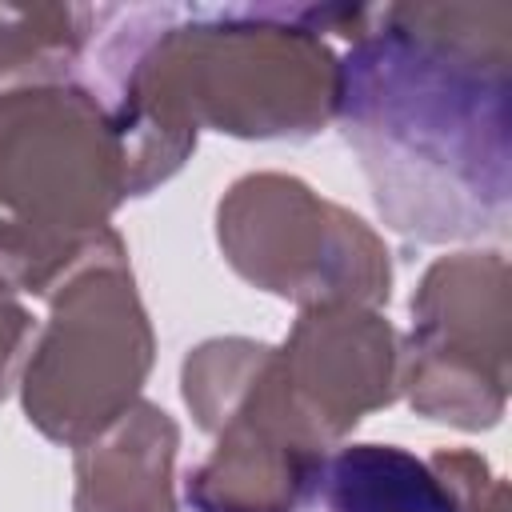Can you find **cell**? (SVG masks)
<instances>
[{
	"label": "cell",
	"mask_w": 512,
	"mask_h": 512,
	"mask_svg": "<svg viewBox=\"0 0 512 512\" xmlns=\"http://www.w3.org/2000/svg\"><path fill=\"white\" fill-rule=\"evenodd\" d=\"M432 464L452 484L460 512H504V484L472 452H436Z\"/></svg>",
	"instance_id": "8fae6325"
},
{
	"label": "cell",
	"mask_w": 512,
	"mask_h": 512,
	"mask_svg": "<svg viewBox=\"0 0 512 512\" xmlns=\"http://www.w3.org/2000/svg\"><path fill=\"white\" fill-rule=\"evenodd\" d=\"M180 432L156 404L136 400L80 444L76 512H176L172 460Z\"/></svg>",
	"instance_id": "ba28073f"
},
{
	"label": "cell",
	"mask_w": 512,
	"mask_h": 512,
	"mask_svg": "<svg viewBox=\"0 0 512 512\" xmlns=\"http://www.w3.org/2000/svg\"><path fill=\"white\" fill-rule=\"evenodd\" d=\"M220 248L264 292L316 304L388 300L392 268L380 240L344 208L292 176H244L220 200Z\"/></svg>",
	"instance_id": "5b68a950"
},
{
	"label": "cell",
	"mask_w": 512,
	"mask_h": 512,
	"mask_svg": "<svg viewBox=\"0 0 512 512\" xmlns=\"http://www.w3.org/2000/svg\"><path fill=\"white\" fill-rule=\"evenodd\" d=\"M96 32V8L36 4L0 8V92L68 80Z\"/></svg>",
	"instance_id": "30bf717a"
},
{
	"label": "cell",
	"mask_w": 512,
	"mask_h": 512,
	"mask_svg": "<svg viewBox=\"0 0 512 512\" xmlns=\"http://www.w3.org/2000/svg\"><path fill=\"white\" fill-rule=\"evenodd\" d=\"M128 192L124 140L84 80L0 92V264L24 292L60 288Z\"/></svg>",
	"instance_id": "7a4b0ae2"
},
{
	"label": "cell",
	"mask_w": 512,
	"mask_h": 512,
	"mask_svg": "<svg viewBox=\"0 0 512 512\" xmlns=\"http://www.w3.org/2000/svg\"><path fill=\"white\" fill-rule=\"evenodd\" d=\"M320 492L328 512H460L440 468L396 444H348L324 456Z\"/></svg>",
	"instance_id": "9c48e42d"
},
{
	"label": "cell",
	"mask_w": 512,
	"mask_h": 512,
	"mask_svg": "<svg viewBox=\"0 0 512 512\" xmlns=\"http://www.w3.org/2000/svg\"><path fill=\"white\" fill-rule=\"evenodd\" d=\"M508 268L500 252H460L428 268L412 296L400 388L432 420L484 428L504 412Z\"/></svg>",
	"instance_id": "8992f818"
},
{
	"label": "cell",
	"mask_w": 512,
	"mask_h": 512,
	"mask_svg": "<svg viewBox=\"0 0 512 512\" xmlns=\"http://www.w3.org/2000/svg\"><path fill=\"white\" fill-rule=\"evenodd\" d=\"M184 400L216 432L192 468L196 512H296L320 492L324 440L284 384L280 352L252 340H208L184 360Z\"/></svg>",
	"instance_id": "3957f363"
},
{
	"label": "cell",
	"mask_w": 512,
	"mask_h": 512,
	"mask_svg": "<svg viewBox=\"0 0 512 512\" xmlns=\"http://www.w3.org/2000/svg\"><path fill=\"white\" fill-rule=\"evenodd\" d=\"M280 352V372L320 440L344 436L364 412L400 392L396 332L360 304L308 308Z\"/></svg>",
	"instance_id": "52a82bcc"
},
{
	"label": "cell",
	"mask_w": 512,
	"mask_h": 512,
	"mask_svg": "<svg viewBox=\"0 0 512 512\" xmlns=\"http://www.w3.org/2000/svg\"><path fill=\"white\" fill-rule=\"evenodd\" d=\"M28 336H32V316L16 300L12 284L0 276V396L12 388V376L20 368V356H24Z\"/></svg>",
	"instance_id": "7c38bea8"
},
{
	"label": "cell",
	"mask_w": 512,
	"mask_h": 512,
	"mask_svg": "<svg viewBox=\"0 0 512 512\" xmlns=\"http://www.w3.org/2000/svg\"><path fill=\"white\" fill-rule=\"evenodd\" d=\"M508 60V4L368 8L336 116L396 232L460 240L504 224Z\"/></svg>",
	"instance_id": "6da1fadb"
},
{
	"label": "cell",
	"mask_w": 512,
	"mask_h": 512,
	"mask_svg": "<svg viewBox=\"0 0 512 512\" xmlns=\"http://www.w3.org/2000/svg\"><path fill=\"white\" fill-rule=\"evenodd\" d=\"M148 368L152 328L124 244L108 228L52 300V320L24 368L28 420L80 448L136 404Z\"/></svg>",
	"instance_id": "277c9868"
}]
</instances>
